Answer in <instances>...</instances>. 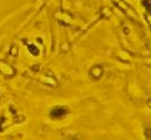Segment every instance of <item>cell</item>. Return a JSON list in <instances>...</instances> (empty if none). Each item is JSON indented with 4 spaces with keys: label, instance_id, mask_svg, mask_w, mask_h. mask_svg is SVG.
Here are the masks:
<instances>
[{
    "label": "cell",
    "instance_id": "1",
    "mask_svg": "<svg viewBox=\"0 0 151 140\" xmlns=\"http://www.w3.org/2000/svg\"><path fill=\"white\" fill-rule=\"evenodd\" d=\"M66 113H67V110L66 109H63V107H56V109H54L52 111L50 116L53 118H61V117L66 116Z\"/></svg>",
    "mask_w": 151,
    "mask_h": 140
},
{
    "label": "cell",
    "instance_id": "2",
    "mask_svg": "<svg viewBox=\"0 0 151 140\" xmlns=\"http://www.w3.org/2000/svg\"><path fill=\"white\" fill-rule=\"evenodd\" d=\"M144 5L149 8V11H151V0H150V2H144Z\"/></svg>",
    "mask_w": 151,
    "mask_h": 140
}]
</instances>
